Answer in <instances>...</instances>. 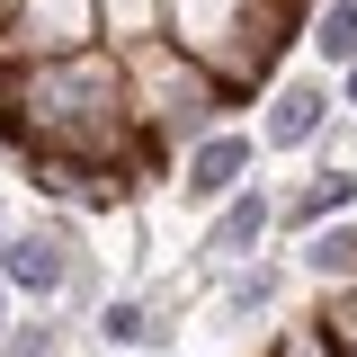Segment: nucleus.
Wrapping results in <instances>:
<instances>
[{
	"mask_svg": "<svg viewBox=\"0 0 357 357\" xmlns=\"http://www.w3.org/2000/svg\"><path fill=\"white\" fill-rule=\"evenodd\" d=\"M0 107L27 126L36 152H72V161H126V143L143 134L134 126V89H126V54H107V45H89L72 63L9 72Z\"/></svg>",
	"mask_w": 357,
	"mask_h": 357,
	"instance_id": "1",
	"label": "nucleus"
},
{
	"mask_svg": "<svg viewBox=\"0 0 357 357\" xmlns=\"http://www.w3.org/2000/svg\"><path fill=\"white\" fill-rule=\"evenodd\" d=\"M126 89H134V126L161 134L170 161H178V152H197L206 134L241 126V107H250V98H232L197 54H178L170 36H152V45H134V54H126Z\"/></svg>",
	"mask_w": 357,
	"mask_h": 357,
	"instance_id": "2",
	"label": "nucleus"
},
{
	"mask_svg": "<svg viewBox=\"0 0 357 357\" xmlns=\"http://www.w3.org/2000/svg\"><path fill=\"white\" fill-rule=\"evenodd\" d=\"M72 250H89V215H63V206H45L36 223H18V232H9V250H0V277H9V295H18L27 312H63Z\"/></svg>",
	"mask_w": 357,
	"mask_h": 357,
	"instance_id": "3",
	"label": "nucleus"
},
{
	"mask_svg": "<svg viewBox=\"0 0 357 357\" xmlns=\"http://www.w3.org/2000/svg\"><path fill=\"white\" fill-rule=\"evenodd\" d=\"M277 250V188L268 178H250L232 206H215V215L197 223V250H188V268L215 286V277H232V268H250Z\"/></svg>",
	"mask_w": 357,
	"mask_h": 357,
	"instance_id": "4",
	"label": "nucleus"
},
{
	"mask_svg": "<svg viewBox=\"0 0 357 357\" xmlns=\"http://www.w3.org/2000/svg\"><path fill=\"white\" fill-rule=\"evenodd\" d=\"M259 126H223V134H206L197 152H178V178H170V197H178V215H215V206H232L250 178H259Z\"/></svg>",
	"mask_w": 357,
	"mask_h": 357,
	"instance_id": "5",
	"label": "nucleus"
},
{
	"mask_svg": "<svg viewBox=\"0 0 357 357\" xmlns=\"http://www.w3.org/2000/svg\"><path fill=\"white\" fill-rule=\"evenodd\" d=\"M340 126V81L321 63H295L286 81L259 98V152H321Z\"/></svg>",
	"mask_w": 357,
	"mask_h": 357,
	"instance_id": "6",
	"label": "nucleus"
},
{
	"mask_svg": "<svg viewBox=\"0 0 357 357\" xmlns=\"http://www.w3.org/2000/svg\"><path fill=\"white\" fill-rule=\"evenodd\" d=\"M89 45H107L98 36V0H18V18L0 27V63L27 72V63H72Z\"/></svg>",
	"mask_w": 357,
	"mask_h": 357,
	"instance_id": "7",
	"label": "nucleus"
},
{
	"mask_svg": "<svg viewBox=\"0 0 357 357\" xmlns=\"http://www.w3.org/2000/svg\"><path fill=\"white\" fill-rule=\"evenodd\" d=\"M286 277H295V259H286V250H268V259H250V268H232V277H215V286H206V331L268 340V331L286 321Z\"/></svg>",
	"mask_w": 357,
	"mask_h": 357,
	"instance_id": "8",
	"label": "nucleus"
},
{
	"mask_svg": "<svg viewBox=\"0 0 357 357\" xmlns=\"http://www.w3.org/2000/svg\"><path fill=\"white\" fill-rule=\"evenodd\" d=\"M349 215H357V161H312L304 178L277 188V250H295L304 232L349 223Z\"/></svg>",
	"mask_w": 357,
	"mask_h": 357,
	"instance_id": "9",
	"label": "nucleus"
},
{
	"mask_svg": "<svg viewBox=\"0 0 357 357\" xmlns=\"http://www.w3.org/2000/svg\"><path fill=\"white\" fill-rule=\"evenodd\" d=\"M188 312H206V277H152L143 286V357H178Z\"/></svg>",
	"mask_w": 357,
	"mask_h": 357,
	"instance_id": "10",
	"label": "nucleus"
},
{
	"mask_svg": "<svg viewBox=\"0 0 357 357\" xmlns=\"http://www.w3.org/2000/svg\"><path fill=\"white\" fill-rule=\"evenodd\" d=\"M295 277H304L312 295H331V286H357V215L349 223H321L295 241Z\"/></svg>",
	"mask_w": 357,
	"mask_h": 357,
	"instance_id": "11",
	"label": "nucleus"
},
{
	"mask_svg": "<svg viewBox=\"0 0 357 357\" xmlns=\"http://www.w3.org/2000/svg\"><path fill=\"white\" fill-rule=\"evenodd\" d=\"M304 45L312 63L340 81V72H357V0H312L304 9Z\"/></svg>",
	"mask_w": 357,
	"mask_h": 357,
	"instance_id": "12",
	"label": "nucleus"
},
{
	"mask_svg": "<svg viewBox=\"0 0 357 357\" xmlns=\"http://www.w3.org/2000/svg\"><path fill=\"white\" fill-rule=\"evenodd\" d=\"M72 349H81V321L72 312H18L9 340H0V357H72Z\"/></svg>",
	"mask_w": 357,
	"mask_h": 357,
	"instance_id": "13",
	"label": "nucleus"
},
{
	"mask_svg": "<svg viewBox=\"0 0 357 357\" xmlns=\"http://www.w3.org/2000/svg\"><path fill=\"white\" fill-rule=\"evenodd\" d=\"M161 18H170V0H98V36H107V54L152 45V36H161Z\"/></svg>",
	"mask_w": 357,
	"mask_h": 357,
	"instance_id": "14",
	"label": "nucleus"
},
{
	"mask_svg": "<svg viewBox=\"0 0 357 357\" xmlns=\"http://www.w3.org/2000/svg\"><path fill=\"white\" fill-rule=\"evenodd\" d=\"M107 295H116V286H107V250H98V232H89V250H72V286H63V312H72V321H98V312H107Z\"/></svg>",
	"mask_w": 357,
	"mask_h": 357,
	"instance_id": "15",
	"label": "nucleus"
},
{
	"mask_svg": "<svg viewBox=\"0 0 357 357\" xmlns=\"http://www.w3.org/2000/svg\"><path fill=\"white\" fill-rule=\"evenodd\" d=\"M81 340H89L98 357H107V349H143V286H116V295H107V312L89 321Z\"/></svg>",
	"mask_w": 357,
	"mask_h": 357,
	"instance_id": "16",
	"label": "nucleus"
},
{
	"mask_svg": "<svg viewBox=\"0 0 357 357\" xmlns=\"http://www.w3.org/2000/svg\"><path fill=\"white\" fill-rule=\"evenodd\" d=\"M304 312L321 321V340H331L340 357H357V286H331V295H312Z\"/></svg>",
	"mask_w": 357,
	"mask_h": 357,
	"instance_id": "17",
	"label": "nucleus"
},
{
	"mask_svg": "<svg viewBox=\"0 0 357 357\" xmlns=\"http://www.w3.org/2000/svg\"><path fill=\"white\" fill-rule=\"evenodd\" d=\"M250 357H340V349L321 340V321H312V312H286V321H277V331H268Z\"/></svg>",
	"mask_w": 357,
	"mask_h": 357,
	"instance_id": "18",
	"label": "nucleus"
},
{
	"mask_svg": "<svg viewBox=\"0 0 357 357\" xmlns=\"http://www.w3.org/2000/svg\"><path fill=\"white\" fill-rule=\"evenodd\" d=\"M18 223H27V215H18V206H9V188H0V250H9V232H18Z\"/></svg>",
	"mask_w": 357,
	"mask_h": 357,
	"instance_id": "19",
	"label": "nucleus"
},
{
	"mask_svg": "<svg viewBox=\"0 0 357 357\" xmlns=\"http://www.w3.org/2000/svg\"><path fill=\"white\" fill-rule=\"evenodd\" d=\"M340 116L357 126V72H340Z\"/></svg>",
	"mask_w": 357,
	"mask_h": 357,
	"instance_id": "20",
	"label": "nucleus"
},
{
	"mask_svg": "<svg viewBox=\"0 0 357 357\" xmlns=\"http://www.w3.org/2000/svg\"><path fill=\"white\" fill-rule=\"evenodd\" d=\"M9 321H18V295H9V277H0V340H9Z\"/></svg>",
	"mask_w": 357,
	"mask_h": 357,
	"instance_id": "21",
	"label": "nucleus"
}]
</instances>
